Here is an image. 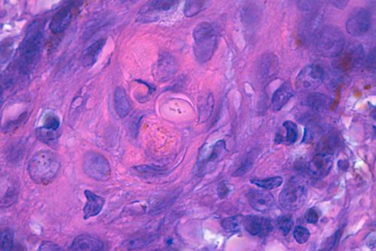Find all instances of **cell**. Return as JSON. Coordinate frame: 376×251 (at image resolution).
Masks as SVG:
<instances>
[{
	"instance_id": "obj_1",
	"label": "cell",
	"mask_w": 376,
	"mask_h": 251,
	"mask_svg": "<svg viewBox=\"0 0 376 251\" xmlns=\"http://www.w3.org/2000/svg\"><path fill=\"white\" fill-rule=\"evenodd\" d=\"M44 40V25L36 20L30 24L19 49L17 67L19 72L28 75L33 72L39 61Z\"/></svg>"
},
{
	"instance_id": "obj_2",
	"label": "cell",
	"mask_w": 376,
	"mask_h": 251,
	"mask_svg": "<svg viewBox=\"0 0 376 251\" xmlns=\"http://www.w3.org/2000/svg\"><path fill=\"white\" fill-rule=\"evenodd\" d=\"M60 167L57 154L50 150H41L29 161L27 170L35 183L47 185L58 175Z\"/></svg>"
},
{
	"instance_id": "obj_3",
	"label": "cell",
	"mask_w": 376,
	"mask_h": 251,
	"mask_svg": "<svg viewBox=\"0 0 376 251\" xmlns=\"http://www.w3.org/2000/svg\"><path fill=\"white\" fill-rule=\"evenodd\" d=\"M194 52L201 64L208 62L213 57L218 46V34L216 29L208 22H202L194 28Z\"/></svg>"
},
{
	"instance_id": "obj_4",
	"label": "cell",
	"mask_w": 376,
	"mask_h": 251,
	"mask_svg": "<svg viewBox=\"0 0 376 251\" xmlns=\"http://www.w3.org/2000/svg\"><path fill=\"white\" fill-rule=\"evenodd\" d=\"M345 38L340 29L326 26L318 32L316 46L320 54L327 58H336L345 49Z\"/></svg>"
},
{
	"instance_id": "obj_5",
	"label": "cell",
	"mask_w": 376,
	"mask_h": 251,
	"mask_svg": "<svg viewBox=\"0 0 376 251\" xmlns=\"http://www.w3.org/2000/svg\"><path fill=\"white\" fill-rule=\"evenodd\" d=\"M308 195L306 180L301 176H295L289 180L283 188L279 200L281 205L287 210H298L304 205Z\"/></svg>"
},
{
	"instance_id": "obj_6",
	"label": "cell",
	"mask_w": 376,
	"mask_h": 251,
	"mask_svg": "<svg viewBox=\"0 0 376 251\" xmlns=\"http://www.w3.org/2000/svg\"><path fill=\"white\" fill-rule=\"evenodd\" d=\"M83 171L87 176L96 181H106L111 177V165L102 154L88 151L83 156Z\"/></svg>"
},
{
	"instance_id": "obj_7",
	"label": "cell",
	"mask_w": 376,
	"mask_h": 251,
	"mask_svg": "<svg viewBox=\"0 0 376 251\" xmlns=\"http://www.w3.org/2000/svg\"><path fill=\"white\" fill-rule=\"evenodd\" d=\"M324 78V70L317 64H310L302 69L296 78V88L300 91H314L321 86Z\"/></svg>"
},
{
	"instance_id": "obj_8",
	"label": "cell",
	"mask_w": 376,
	"mask_h": 251,
	"mask_svg": "<svg viewBox=\"0 0 376 251\" xmlns=\"http://www.w3.org/2000/svg\"><path fill=\"white\" fill-rule=\"evenodd\" d=\"M178 1H151L139 10L138 20L144 23L157 22L178 6Z\"/></svg>"
},
{
	"instance_id": "obj_9",
	"label": "cell",
	"mask_w": 376,
	"mask_h": 251,
	"mask_svg": "<svg viewBox=\"0 0 376 251\" xmlns=\"http://www.w3.org/2000/svg\"><path fill=\"white\" fill-rule=\"evenodd\" d=\"M372 16L369 11L360 9L354 11L346 22V30L348 34L354 37L366 34L372 25Z\"/></svg>"
},
{
	"instance_id": "obj_10",
	"label": "cell",
	"mask_w": 376,
	"mask_h": 251,
	"mask_svg": "<svg viewBox=\"0 0 376 251\" xmlns=\"http://www.w3.org/2000/svg\"><path fill=\"white\" fill-rule=\"evenodd\" d=\"M364 56V50L360 45L349 47L338 57L334 58L332 66L341 72H348L352 69Z\"/></svg>"
},
{
	"instance_id": "obj_11",
	"label": "cell",
	"mask_w": 376,
	"mask_h": 251,
	"mask_svg": "<svg viewBox=\"0 0 376 251\" xmlns=\"http://www.w3.org/2000/svg\"><path fill=\"white\" fill-rule=\"evenodd\" d=\"M178 65L175 58L168 53H163L154 65L153 75L157 81L165 82L171 79L176 75Z\"/></svg>"
},
{
	"instance_id": "obj_12",
	"label": "cell",
	"mask_w": 376,
	"mask_h": 251,
	"mask_svg": "<svg viewBox=\"0 0 376 251\" xmlns=\"http://www.w3.org/2000/svg\"><path fill=\"white\" fill-rule=\"evenodd\" d=\"M332 157L329 154H320L315 156L308 162V173L315 179L320 180L328 175L332 166Z\"/></svg>"
},
{
	"instance_id": "obj_13",
	"label": "cell",
	"mask_w": 376,
	"mask_h": 251,
	"mask_svg": "<svg viewBox=\"0 0 376 251\" xmlns=\"http://www.w3.org/2000/svg\"><path fill=\"white\" fill-rule=\"evenodd\" d=\"M243 224L245 230L252 236H265L273 230L270 220L256 215L245 217Z\"/></svg>"
},
{
	"instance_id": "obj_14",
	"label": "cell",
	"mask_w": 376,
	"mask_h": 251,
	"mask_svg": "<svg viewBox=\"0 0 376 251\" xmlns=\"http://www.w3.org/2000/svg\"><path fill=\"white\" fill-rule=\"evenodd\" d=\"M247 196L250 205L258 212H268L275 205L274 196L269 191L252 190Z\"/></svg>"
},
{
	"instance_id": "obj_15",
	"label": "cell",
	"mask_w": 376,
	"mask_h": 251,
	"mask_svg": "<svg viewBox=\"0 0 376 251\" xmlns=\"http://www.w3.org/2000/svg\"><path fill=\"white\" fill-rule=\"evenodd\" d=\"M279 61L274 54L269 53L262 56L258 66L259 77L262 80L268 81L277 75L279 72Z\"/></svg>"
},
{
	"instance_id": "obj_16",
	"label": "cell",
	"mask_w": 376,
	"mask_h": 251,
	"mask_svg": "<svg viewBox=\"0 0 376 251\" xmlns=\"http://www.w3.org/2000/svg\"><path fill=\"white\" fill-rule=\"evenodd\" d=\"M85 196L87 202L83 210V219L88 220L91 217L97 216L102 212L105 205V199L89 190L85 191Z\"/></svg>"
},
{
	"instance_id": "obj_17",
	"label": "cell",
	"mask_w": 376,
	"mask_h": 251,
	"mask_svg": "<svg viewBox=\"0 0 376 251\" xmlns=\"http://www.w3.org/2000/svg\"><path fill=\"white\" fill-rule=\"evenodd\" d=\"M103 248L104 244L100 239L88 234L77 236L72 244L73 251H102Z\"/></svg>"
},
{
	"instance_id": "obj_18",
	"label": "cell",
	"mask_w": 376,
	"mask_h": 251,
	"mask_svg": "<svg viewBox=\"0 0 376 251\" xmlns=\"http://www.w3.org/2000/svg\"><path fill=\"white\" fill-rule=\"evenodd\" d=\"M72 10L69 7L59 9L50 22L49 29L54 34H59L68 28L72 22Z\"/></svg>"
},
{
	"instance_id": "obj_19",
	"label": "cell",
	"mask_w": 376,
	"mask_h": 251,
	"mask_svg": "<svg viewBox=\"0 0 376 251\" xmlns=\"http://www.w3.org/2000/svg\"><path fill=\"white\" fill-rule=\"evenodd\" d=\"M106 43V38H100L83 51L81 64L85 68H91L96 64Z\"/></svg>"
},
{
	"instance_id": "obj_20",
	"label": "cell",
	"mask_w": 376,
	"mask_h": 251,
	"mask_svg": "<svg viewBox=\"0 0 376 251\" xmlns=\"http://www.w3.org/2000/svg\"><path fill=\"white\" fill-rule=\"evenodd\" d=\"M294 95L291 85L289 83H284L281 85L271 97V106L275 111H280L281 109L289 102Z\"/></svg>"
},
{
	"instance_id": "obj_21",
	"label": "cell",
	"mask_w": 376,
	"mask_h": 251,
	"mask_svg": "<svg viewBox=\"0 0 376 251\" xmlns=\"http://www.w3.org/2000/svg\"><path fill=\"white\" fill-rule=\"evenodd\" d=\"M114 104L117 114L120 118H124L130 113L131 109L129 98L126 92L122 88H118L115 91Z\"/></svg>"
},
{
	"instance_id": "obj_22",
	"label": "cell",
	"mask_w": 376,
	"mask_h": 251,
	"mask_svg": "<svg viewBox=\"0 0 376 251\" xmlns=\"http://www.w3.org/2000/svg\"><path fill=\"white\" fill-rule=\"evenodd\" d=\"M332 99L322 93H311L306 98L307 106L316 111H322L330 106Z\"/></svg>"
},
{
	"instance_id": "obj_23",
	"label": "cell",
	"mask_w": 376,
	"mask_h": 251,
	"mask_svg": "<svg viewBox=\"0 0 376 251\" xmlns=\"http://www.w3.org/2000/svg\"><path fill=\"white\" fill-rule=\"evenodd\" d=\"M250 182L262 189L273 190L282 184L283 178L280 176L271 177L264 179H253Z\"/></svg>"
},
{
	"instance_id": "obj_24",
	"label": "cell",
	"mask_w": 376,
	"mask_h": 251,
	"mask_svg": "<svg viewBox=\"0 0 376 251\" xmlns=\"http://www.w3.org/2000/svg\"><path fill=\"white\" fill-rule=\"evenodd\" d=\"M205 1H187L184 4V14L186 17H192L202 12L206 7Z\"/></svg>"
},
{
	"instance_id": "obj_25",
	"label": "cell",
	"mask_w": 376,
	"mask_h": 251,
	"mask_svg": "<svg viewBox=\"0 0 376 251\" xmlns=\"http://www.w3.org/2000/svg\"><path fill=\"white\" fill-rule=\"evenodd\" d=\"M1 251H11L14 245V233L10 228H6L1 233Z\"/></svg>"
},
{
	"instance_id": "obj_26",
	"label": "cell",
	"mask_w": 376,
	"mask_h": 251,
	"mask_svg": "<svg viewBox=\"0 0 376 251\" xmlns=\"http://www.w3.org/2000/svg\"><path fill=\"white\" fill-rule=\"evenodd\" d=\"M60 120L56 114L48 113L45 116L43 120V127L44 130L48 131L57 132L58 130Z\"/></svg>"
},
{
	"instance_id": "obj_27",
	"label": "cell",
	"mask_w": 376,
	"mask_h": 251,
	"mask_svg": "<svg viewBox=\"0 0 376 251\" xmlns=\"http://www.w3.org/2000/svg\"><path fill=\"white\" fill-rule=\"evenodd\" d=\"M284 128L286 129V141L289 144H294L296 142L298 137V128L294 122L287 120L283 123Z\"/></svg>"
},
{
	"instance_id": "obj_28",
	"label": "cell",
	"mask_w": 376,
	"mask_h": 251,
	"mask_svg": "<svg viewBox=\"0 0 376 251\" xmlns=\"http://www.w3.org/2000/svg\"><path fill=\"white\" fill-rule=\"evenodd\" d=\"M294 237L299 244H305L309 239L310 232L308 231V228L303 227V226H297L294 231Z\"/></svg>"
},
{
	"instance_id": "obj_29",
	"label": "cell",
	"mask_w": 376,
	"mask_h": 251,
	"mask_svg": "<svg viewBox=\"0 0 376 251\" xmlns=\"http://www.w3.org/2000/svg\"><path fill=\"white\" fill-rule=\"evenodd\" d=\"M293 224V219L290 216H282L278 220V226L282 230L284 236H287L290 233Z\"/></svg>"
},
{
	"instance_id": "obj_30",
	"label": "cell",
	"mask_w": 376,
	"mask_h": 251,
	"mask_svg": "<svg viewBox=\"0 0 376 251\" xmlns=\"http://www.w3.org/2000/svg\"><path fill=\"white\" fill-rule=\"evenodd\" d=\"M242 221V217L241 215L228 217V218L223 220L222 226L223 228L229 230V231H234V230H236V228L239 227V224Z\"/></svg>"
},
{
	"instance_id": "obj_31",
	"label": "cell",
	"mask_w": 376,
	"mask_h": 251,
	"mask_svg": "<svg viewBox=\"0 0 376 251\" xmlns=\"http://www.w3.org/2000/svg\"><path fill=\"white\" fill-rule=\"evenodd\" d=\"M27 112H24V113L22 114L18 118L16 119L15 120L11 121L10 123H8V124L6 126V127L4 128V133H10V132H13L14 131V130H17L19 127H20V125H22V123H24V121L27 120Z\"/></svg>"
},
{
	"instance_id": "obj_32",
	"label": "cell",
	"mask_w": 376,
	"mask_h": 251,
	"mask_svg": "<svg viewBox=\"0 0 376 251\" xmlns=\"http://www.w3.org/2000/svg\"><path fill=\"white\" fill-rule=\"evenodd\" d=\"M340 234H341V233H340V231H338L337 233H336L333 236L329 238V239L326 241L325 245H324V247H323V250L329 251L332 250L334 247H336L337 243H338L339 240H340Z\"/></svg>"
},
{
	"instance_id": "obj_33",
	"label": "cell",
	"mask_w": 376,
	"mask_h": 251,
	"mask_svg": "<svg viewBox=\"0 0 376 251\" xmlns=\"http://www.w3.org/2000/svg\"><path fill=\"white\" fill-rule=\"evenodd\" d=\"M306 220L308 223L311 224H316L319 220V215L317 210L315 207L308 209L306 214Z\"/></svg>"
},
{
	"instance_id": "obj_34",
	"label": "cell",
	"mask_w": 376,
	"mask_h": 251,
	"mask_svg": "<svg viewBox=\"0 0 376 251\" xmlns=\"http://www.w3.org/2000/svg\"><path fill=\"white\" fill-rule=\"evenodd\" d=\"M252 164H253V160L250 157H247L246 160L244 161L239 170L236 172V175H242L245 174V172L249 171L252 168Z\"/></svg>"
},
{
	"instance_id": "obj_35",
	"label": "cell",
	"mask_w": 376,
	"mask_h": 251,
	"mask_svg": "<svg viewBox=\"0 0 376 251\" xmlns=\"http://www.w3.org/2000/svg\"><path fill=\"white\" fill-rule=\"evenodd\" d=\"M8 192L9 193H7V194L4 196V198H3V205H4V204H7L6 207L10 205L11 204L14 203V199L17 198L16 197L15 194H14V190H9Z\"/></svg>"
},
{
	"instance_id": "obj_36",
	"label": "cell",
	"mask_w": 376,
	"mask_h": 251,
	"mask_svg": "<svg viewBox=\"0 0 376 251\" xmlns=\"http://www.w3.org/2000/svg\"><path fill=\"white\" fill-rule=\"evenodd\" d=\"M229 192V189H228L226 185H221V186H219V188H218V195H219L220 198H221V199H223V198H226V196H227Z\"/></svg>"
},
{
	"instance_id": "obj_37",
	"label": "cell",
	"mask_w": 376,
	"mask_h": 251,
	"mask_svg": "<svg viewBox=\"0 0 376 251\" xmlns=\"http://www.w3.org/2000/svg\"><path fill=\"white\" fill-rule=\"evenodd\" d=\"M348 3V1H332V4L338 9H342L346 7Z\"/></svg>"
}]
</instances>
